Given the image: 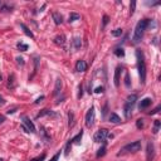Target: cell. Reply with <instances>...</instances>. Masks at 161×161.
Listing matches in <instances>:
<instances>
[{"instance_id": "obj_25", "label": "cell", "mask_w": 161, "mask_h": 161, "mask_svg": "<svg viewBox=\"0 0 161 161\" xmlns=\"http://www.w3.org/2000/svg\"><path fill=\"white\" fill-rule=\"evenodd\" d=\"M159 128H160V121L156 120L155 124H154V130H152V132H154V133H158V132H159Z\"/></svg>"}, {"instance_id": "obj_11", "label": "cell", "mask_w": 161, "mask_h": 161, "mask_svg": "<svg viewBox=\"0 0 161 161\" xmlns=\"http://www.w3.org/2000/svg\"><path fill=\"white\" fill-rule=\"evenodd\" d=\"M122 72V68L121 67H117L116 71H115V86L118 87L120 86V74Z\"/></svg>"}, {"instance_id": "obj_43", "label": "cell", "mask_w": 161, "mask_h": 161, "mask_svg": "<svg viewBox=\"0 0 161 161\" xmlns=\"http://www.w3.org/2000/svg\"><path fill=\"white\" fill-rule=\"evenodd\" d=\"M0 161H3V160H1V159H0Z\"/></svg>"}, {"instance_id": "obj_30", "label": "cell", "mask_w": 161, "mask_h": 161, "mask_svg": "<svg viewBox=\"0 0 161 161\" xmlns=\"http://www.w3.org/2000/svg\"><path fill=\"white\" fill-rule=\"evenodd\" d=\"M45 159V154H42L40 156H38V158H34V159H32L30 161H43Z\"/></svg>"}, {"instance_id": "obj_23", "label": "cell", "mask_w": 161, "mask_h": 161, "mask_svg": "<svg viewBox=\"0 0 161 161\" xmlns=\"http://www.w3.org/2000/svg\"><path fill=\"white\" fill-rule=\"evenodd\" d=\"M115 54H116L117 57H124L125 56V51L122 48H117V49H115Z\"/></svg>"}, {"instance_id": "obj_26", "label": "cell", "mask_w": 161, "mask_h": 161, "mask_svg": "<svg viewBox=\"0 0 161 161\" xmlns=\"http://www.w3.org/2000/svg\"><path fill=\"white\" fill-rule=\"evenodd\" d=\"M105 154H106V146H102L97 152V158H101V156H103Z\"/></svg>"}, {"instance_id": "obj_42", "label": "cell", "mask_w": 161, "mask_h": 161, "mask_svg": "<svg viewBox=\"0 0 161 161\" xmlns=\"http://www.w3.org/2000/svg\"><path fill=\"white\" fill-rule=\"evenodd\" d=\"M1 4H3V3H1V1H0V6H1Z\"/></svg>"}, {"instance_id": "obj_10", "label": "cell", "mask_w": 161, "mask_h": 161, "mask_svg": "<svg viewBox=\"0 0 161 161\" xmlns=\"http://www.w3.org/2000/svg\"><path fill=\"white\" fill-rule=\"evenodd\" d=\"M60 90H62V80L60 78H57L56 79V86H54V91H53V94L57 96L60 93Z\"/></svg>"}, {"instance_id": "obj_27", "label": "cell", "mask_w": 161, "mask_h": 161, "mask_svg": "<svg viewBox=\"0 0 161 161\" xmlns=\"http://www.w3.org/2000/svg\"><path fill=\"white\" fill-rule=\"evenodd\" d=\"M135 8H136V1H132L130 4V14L131 15H133V13H135Z\"/></svg>"}, {"instance_id": "obj_24", "label": "cell", "mask_w": 161, "mask_h": 161, "mask_svg": "<svg viewBox=\"0 0 161 161\" xmlns=\"http://www.w3.org/2000/svg\"><path fill=\"white\" fill-rule=\"evenodd\" d=\"M122 33H124V30H122L121 28H118V29H115V30H113V32H112V35H113V37H121Z\"/></svg>"}, {"instance_id": "obj_13", "label": "cell", "mask_w": 161, "mask_h": 161, "mask_svg": "<svg viewBox=\"0 0 161 161\" xmlns=\"http://www.w3.org/2000/svg\"><path fill=\"white\" fill-rule=\"evenodd\" d=\"M53 20H54V23L56 24H62L63 23V17L62 15H60L59 13H57V11H54V13H53Z\"/></svg>"}, {"instance_id": "obj_39", "label": "cell", "mask_w": 161, "mask_h": 161, "mask_svg": "<svg viewBox=\"0 0 161 161\" xmlns=\"http://www.w3.org/2000/svg\"><path fill=\"white\" fill-rule=\"evenodd\" d=\"M82 97V86H79V93H78V98Z\"/></svg>"}, {"instance_id": "obj_5", "label": "cell", "mask_w": 161, "mask_h": 161, "mask_svg": "<svg viewBox=\"0 0 161 161\" xmlns=\"http://www.w3.org/2000/svg\"><path fill=\"white\" fill-rule=\"evenodd\" d=\"M107 137H112V135H108V131L106 128H101L94 133V141L96 142H103Z\"/></svg>"}, {"instance_id": "obj_20", "label": "cell", "mask_w": 161, "mask_h": 161, "mask_svg": "<svg viewBox=\"0 0 161 161\" xmlns=\"http://www.w3.org/2000/svg\"><path fill=\"white\" fill-rule=\"evenodd\" d=\"M45 115H52V116H56V113H53L52 111H49V110H43L42 112L38 115L37 116V118H39V117H43V116H45Z\"/></svg>"}, {"instance_id": "obj_17", "label": "cell", "mask_w": 161, "mask_h": 161, "mask_svg": "<svg viewBox=\"0 0 161 161\" xmlns=\"http://www.w3.org/2000/svg\"><path fill=\"white\" fill-rule=\"evenodd\" d=\"M82 136H83V131H80L77 136H74L73 139L71 140V142H74V144H79L80 140H82Z\"/></svg>"}, {"instance_id": "obj_9", "label": "cell", "mask_w": 161, "mask_h": 161, "mask_svg": "<svg viewBox=\"0 0 161 161\" xmlns=\"http://www.w3.org/2000/svg\"><path fill=\"white\" fill-rule=\"evenodd\" d=\"M86 69H87V63L84 60H78L76 63V71L77 72H84Z\"/></svg>"}, {"instance_id": "obj_8", "label": "cell", "mask_w": 161, "mask_h": 161, "mask_svg": "<svg viewBox=\"0 0 161 161\" xmlns=\"http://www.w3.org/2000/svg\"><path fill=\"white\" fill-rule=\"evenodd\" d=\"M22 120H23V124H24V126L29 130V132H32V133L35 132V127H34L33 122L30 121L28 117H26V116H23V117H22Z\"/></svg>"}, {"instance_id": "obj_29", "label": "cell", "mask_w": 161, "mask_h": 161, "mask_svg": "<svg viewBox=\"0 0 161 161\" xmlns=\"http://www.w3.org/2000/svg\"><path fill=\"white\" fill-rule=\"evenodd\" d=\"M136 126H137V128H144V120L142 118H140V120L136 121Z\"/></svg>"}, {"instance_id": "obj_37", "label": "cell", "mask_w": 161, "mask_h": 161, "mask_svg": "<svg viewBox=\"0 0 161 161\" xmlns=\"http://www.w3.org/2000/svg\"><path fill=\"white\" fill-rule=\"evenodd\" d=\"M43 99H44V96H40V97H39V98H38V99H37V101H35V102H34V103H35V105H38V103H40L42 101H43Z\"/></svg>"}, {"instance_id": "obj_35", "label": "cell", "mask_w": 161, "mask_h": 161, "mask_svg": "<svg viewBox=\"0 0 161 161\" xmlns=\"http://www.w3.org/2000/svg\"><path fill=\"white\" fill-rule=\"evenodd\" d=\"M17 62H18V64H20V66H24V59H23L22 57H17Z\"/></svg>"}, {"instance_id": "obj_19", "label": "cell", "mask_w": 161, "mask_h": 161, "mask_svg": "<svg viewBox=\"0 0 161 161\" xmlns=\"http://www.w3.org/2000/svg\"><path fill=\"white\" fill-rule=\"evenodd\" d=\"M54 43L58 44V45H63L64 44V37L63 35H58L54 38Z\"/></svg>"}, {"instance_id": "obj_1", "label": "cell", "mask_w": 161, "mask_h": 161, "mask_svg": "<svg viewBox=\"0 0 161 161\" xmlns=\"http://www.w3.org/2000/svg\"><path fill=\"white\" fill-rule=\"evenodd\" d=\"M136 57H137V68H139V74H140V82L145 83L146 82V64H145V57L144 53L137 49L136 51Z\"/></svg>"}, {"instance_id": "obj_14", "label": "cell", "mask_w": 161, "mask_h": 161, "mask_svg": "<svg viewBox=\"0 0 161 161\" xmlns=\"http://www.w3.org/2000/svg\"><path fill=\"white\" fill-rule=\"evenodd\" d=\"M20 26H22V29H23V30H24V33L26 34V35H28V37H30V38H32V39H34V34H33L32 32H30V30H29V28H28V26H26L25 24H23V23H22V24H20Z\"/></svg>"}, {"instance_id": "obj_4", "label": "cell", "mask_w": 161, "mask_h": 161, "mask_svg": "<svg viewBox=\"0 0 161 161\" xmlns=\"http://www.w3.org/2000/svg\"><path fill=\"white\" fill-rule=\"evenodd\" d=\"M141 150V141H135V142H131L128 145H126V146L122 147L121 152L118 155L121 154H126V152H131V154H135V152L140 151Z\"/></svg>"}, {"instance_id": "obj_21", "label": "cell", "mask_w": 161, "mask_h": 161, "mask_svg": "<svg viewBox=\"0 0 161 161\" xmlns=\"http://www.w3.org/2000/svg\"><path fill=\"white\" fill-rule=\"evenodd\" d=\"M80 17H79V14H77V13H71V15H69V23H73V22H76V20H78Z\"/></svg>"}, {"instance_id": "obj_40", "label": "cell", "mask_w": 161, "mask_h": 161, "mask_svg": "<svg viewBox=\"0 0 161 161\" xmlns=\"http://www.w3.org/2000/svg\"><path fill=\"white\" fill-rule=\"evenodd\" d=\"M4 121H5V117H4V116H1V115H0V125H1Z\"/></svg>"}, {"instance_id": "obj_6", "label": "cell", "mask_w": 161, "mask_h": 161, "mask_svg": "<svg viewBox=\"0 0 161 161\" xmlns=\"http://www.w3.org/2000/svg\"><path fill=\"white\" fill-rule=\"evenodd\" d=\"M94 124V107H91L86 113V126L87 127H92Z\"/></svg>"}, {"instance_id": "obj_22", "label": "cell", "mask_w": 161, "mask_h": 161, "mask_svg": "<svg viewBox=\"0 0 161 161\" xmlns=\"http://www.w3.org/2000/svg\"><path fill=\"white\" fill-rule=\"evenodd\" d=\"M18 49L19 51H22V52H25V51H28V45L24 44V43H18Z\"/></svg>"}, {"instance_id": "obj_18", "label": "cell", "mask_w": 161, "mask_h": 161, "mask_svg": "<svg viewBox=\"0 0 161 161\" xmlns=\"http://www.w3.org/2000/svg\"><path fill=\"white\" fill-rule=\"evenodd\" d=\"M73 45H74V48H76V49H79L80 47H82V39H80L79 37L74 38V40H73Z\"/></svg>"}, {"instance_id": "obj_3", "label": "cell", "mask_w": 161, "mask_h": 161, "mask_svg": "<svg viewBox=\"0 0 161 161\" xmlns=\"http://www.w3.org/2000/svg\"><path fill=\"white\" fill-rule=\"evenodd\" d=\"M137 101V96L136 94H130L127 99H126V103L124 106V113H125V117L127 118H131V115H132V108L135 106V103Z\"/></svg>"}, {"instance_id": "obj_33", "label": "cell", "mask_w": 161, "mask_h": 161, "mask_svg": "<svg viewBox=\"0 0 161 161\" xmlns=\"http://www.w3.org/2000/svg\"><path fill=\"white\" fill-rule=\"evenodd\" d=\"M94 92H96V93H103V92H105V88H103V86L97 87V88L94 90Z\"/></svg>"}, {"instance_id": "obj_15", "label": "cell", "mask_w": 161, "mask_h": 161, "mask_svg": "<svg viewBox=\"0 0 161 161\" xmlns=\"http://www.w3.org/2000/svg\"><path fill=\"white\" fill-rule=\"evenodd\" d=\"M8 88H10V90H13V88H15V76H14V74L9 76V82H8Z\"/></svg>"}, {"instance_id": "obj_16", "label": "cell", "mask_w": 161, "mask_h": 161, "mask_svg": "<svg viewBox=\"0 0 161 161\" xmlns=\"http://www.w3.org/2000/svg\"><path fill=\"white\" fill-rule=\"evenodd\" d=\"M110 122H112V124H120V122H121V118L118 117L116 113H111V116H110Z\"/></svg>"}, {"instance_id": "obj_2", "label": "cell", "mask_w": 161, "mask_h": 161, "mask_svg": "<svg viewBox=\"0 0 161 161\" xmlns=\"http://www.w3.org/2000/svg\"><path fill=\"white\" fill-rule=\"evenodd\" d=\"M147 24H149V19H142V20H140L137 23V25L135 28V34H133V39H132L135 44L140 43V40L142 39L144 33L147 28Z\"/></svg>"}, {"instance_id": "obj_28", "label": "cell", "mask_w": 161, "mask_h": 161, "mask_svg": "<svg viewBox=\"0 0 161 161\" xmlns=\"http://www.w3.org/2000/svg\"><path fill=\"white\" fill-rule=\"evenodd\" d=\"M125 86H126V88H131V83H130V76L128 74H126V77H125Z\"/></svg>"}, {"instance_id": "obj_12", "label": "cell", "mask_w": 161, "mask_h": 161, "mask_svg": "<svg viewBox=\"0 0 161 161\" xmlns=\"http://www.w3.org/2000/svg\"><path fill=\"white\" fill-rule=\"evenodd\" d=\"M151 98H149V97H146V98H144L142 101H141V103H140V110H145V108H147L149 106L151 105Z\"/></svg>"}, {"instance_id": "obj_31", "label": "cell", "mask_w": 161, "mask_h": 161, "mask_svg": "<svg viewBox=\"0 0 161 161\" xmlns=\"http://www.w3.org/2000/svg\"><path fill=\"white\" fill-rule=\"evenodd\" d=\"M68 116H69V127H72V126L74 125V122H73V118H74V115L72 113V112H69V115H68Z\"/></svg>"}, {"instance_id": "obj_36", "label": "cell", "mask_w": 161, "mask_h": 161, "mask_svg": "<svg viewBox=\"0 0 161 161\" xmlns=\"http://www.w3.org/2000/svg\"><path fill=\"white\" fill-rule=\"evenodd\" d=\"M160 108H161V107H160V106H158V107H156V108H155L154 111H151V112H150V113H149V115H156V113H159V111H160Z\"/></svg>"}, {"instance_id": "obj_7", "label": "cell", "mask_w": 161, "mask_h": 161, "mask_svg": "<svg viewBox=\"0 0 161 161\" xmlns=\"http://www.w3.org/2000/svg\"><path fill=\"white\" fill-rule=\"evenodd\" d=\"M155 156V146L152 142H147V149H146V159L147 161H152Z\"/></svg>"}, {"instance_id": "obj_32", "label": "cell", "mask_w": 161, "mask_h": 161, "mask_svg": "<svg viewBox=\"0 0 161 161\" xmlns=\"http://www.w3.org/2000/svg\"><path fill=\"white\" fill-rule=\"evenodd\" d=\"M71 141H69V142H68L67 144V146H66V152H64V155H66V156H68V155H69V151H71Z\"/></svg>"}, {"instance_id": "obj_38", "label": "cell", "mask_w": 161, "mask_h": 161, "mask_svg": "<svg viewBox=\"0 0 161 161\" xmlns=\"http://www.w3.org/2000/svg\"><path fill=\"white\" fill-rule=\"evenodd\" d=\"M107 23H108V17H107V15H105V17H103V25H106Z\"/></svg>"}, {"instance_id": "obj_34", "label": "cell", "mask_w": 161, "mask_h": 161, "mask_svg": "<svg viewBox=\"0 0 161 161\" xmlns=\"http://www.w3.org/2000/svg\"><path fill=\"white\" fill-rule=\"evenodd\" d=\"M59 156H60V151H58L57 154L53 156V158L51 159V161H58V159H59Z\"/></svg>"}, {"instance_id": "obj_41", "label": "cell", "mask_w": 161, "mask_h": 161, "mask_svg": "<svg viewBox=\"0 0 161 161\" xmlns=\"http://www.w3.org/2000/svg\"><path fill=\"white\" fill-rule=\"evenodd\" d=\"M4 101H3V97H1V96H0V103H3Z\"/></svg>"}]
</instances>
